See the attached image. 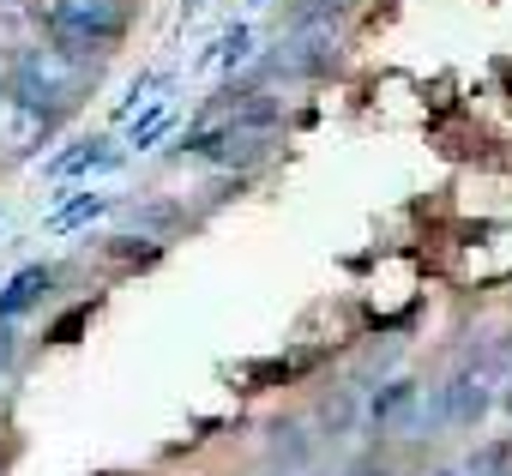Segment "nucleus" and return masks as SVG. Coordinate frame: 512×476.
Wrapping results in <instances>:
<instances>
[{"label":"nucleus","instance_id":"9","mask_svg":"<svg viewBox=\"0 0 512 476\" xmlns=\"http://www.w3.org/2000/svg\"><path fill=\"white\" fill-rule=\"evenodd\" d=\"M247 43H253V37H247V25H235V31H229V37L217 43V49H223V67H235V61H247Z\"/></svg>","mask_w":512,"mask_h":476},{"label":"nucleus","instance_id":"8","mask_svg":"<svg viewBox=\"0 0 512 476\" xmlns=\"http://www.w3.org/2000/svg\"><path fill=\"white\" fill-rule=\"evenodd\" d=\"M169 127H175V115H169V103H151V115H145V121L133 127V151H151V145H157V139H163Z\"/></svg>","mask_w":512,"mask_h":476},{"label":"nucleus","instance_id":"2","mask_svg":"<svg viewBox=\"0 0 512 476\" xmlns=\"http://www.w3.org/2000/svg\"><path fill=\"white\" fill-rule=\"evenodd\" d=\"M31 7L43 13L49 37L73 55H97L127 31V0H31Z\"/></svg>","mask_w":512,"mask_h":476},{"label":"nucleus","instance_id":"4","mask_svg":"<svg viewBox=\"0 0 512 476\" xmlns=\"http://www.w3.org/2000/svg\"><path fill=\"white\" fill-rule=\"evenodd\" d=\"M49 115L43 109H31V103H19V97H0V139H7V151H37L43 139H49Z\"/></svg>","mask_w":512,"mask_h":476},{"label":"nucleus","instance_id":"3","mask_svg":"<svg viewBox=\"0 0 512 476\" xmlns=\"http://www.w3.org/2000/svg\"><path fill=\"white\" fill-rule=\"evenodd\" d=\"M332 55H338V31H332V19H302L290 37H284V73H320V67H332Z\"/></svg>","mask_w":512,"mask_h":476},{"label":"nucleus","instance_id":"6","mask_svg":"<svg viewBox=\"0 0 512 476\" xmlns=\"http://www.w3.org/2000/svg\"><path fill=\"white\" fill-rule=\"evenodd\" d=\"M109 163H115L109 139H91V145H79V151L55 157V163H49V175H91V169H109Z\"/></svg>","mask_w":512,"mask_h":476},{"label":"nucleus","instance_id":"1","mask_svg":"<svg viewBox=\"0 0 512 476\" xmlns=\"http://www.w3.org/2000/svg\"><path fill=\"white\" fill-rule=\"evenodd\" d=\"M85 79H91V55H73V49L49 43V49H25L7 67V97H19V103L43 109L49 121H61L85 97Z\"/></svg>","mask_w":512,"mask_h":476},{"label":"nucleus","instance_id":"7","mask_svg":"<svg viewBox=\"0 0 512 476\" xmlns=\"http://www.w3.org/2000/svg\"><path fill=\"white\" fill-rule=\"evenodd\" d=\"M103 211H109V199H103V193H85V199H73L67 211H55L49 229L61 235V229H79V223H91V217H103Z\"/></svg>","mask_w":512,"mask_h":476},{"label":"nucleus","instance_id":"5","mask_svg":"<svg viewBox=\"0 0 512 476\" xmlns=\"http://www.w3.org/2000/svg\"><path fill=\"white\" fill-rule=\"evenodd\" d=\"M49 290V266H25L13 284H7V296H0V320H13V314H25L37 296Z\"/></svg>","mask_w":512,"mask_h":476}]
</instances>
